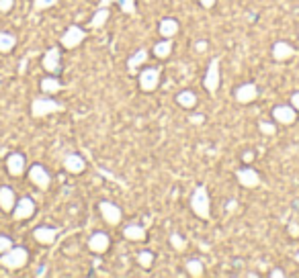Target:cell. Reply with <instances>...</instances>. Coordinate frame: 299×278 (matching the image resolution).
Returning <instances> with one entry per match:
<instances>
[{
  "instance_id": "1",
  "label": "cell",
  "mask_w": 299,
  "mask_h": 278,
  "mask_svg": "<svg viewBox=\"0 0 299 278\" xmlns=\"http://www.w3.org/2000/svg\"><path fill=\"white\" fill-rule=\"evenodd\" d=\"M189 205H191V211L199 219H203V221H209L211 219V199H209V190H207L205 184H199L193 190Z\"/></svg>"
},
{
  "instance_id": "2",
  "label": "cell",
  "mask_w": 299,
  "mask_h": 278,
  "mask_svg": "<svg viewBox=\"0 0 299 278\" xmlns=\"http://www.w3.org/2000/svg\"><path fill=\"white\" fill-rule=\"evenodd\" d=\"M66 107L60 102V100H55L53 96L50 94H45V96H39V98H33L31 102V115L33 117H48V115H53V113H64Z\"/></svg>"
},
{
  "instance_id": "3",
  "label": "cell",
  "mask_w": 299,
  "mask_h": 278,
  "mask_svg": "<svg viewBox=\"0 0 299 278\" xmlns=\"http://www.w3.org/2000/svg\"><path fill=\"white\" fill-rule=\"evenodd\" d=\"M29 262V252L23 246H13L8 252L0 254V266L6 270H21Z\"/></svg>"
},
{
  "instance_id": "4",
  "label": "cell",
  "mask_w": 299,
  "mask_h": 278,
  "mask_svg": "<svg viewBox=\"0 0 299 278\" xmlns=\"http://www.w3.org/2000/svg\"><path fill=\"white\" fill-rule=\"evenodd\" d=\"M222 86V72H220V57H211L209 66H207V72L203 78V88L209 92V94H215Z\"/></svg>"
},
{
  "instance_id": "5",
  "label": "cell",
  "mask_w": 299,
  "mask_h": 278,
  "mask_svg": "<svg viewBox=\"0 0 299 278\" xmlns=\"http://www.w3.org/2000/svg\"><path fill=\"white\" fill-rule=\"evenodd\" d=\"M86 39V31L80 25H70L60 37V45L64 49H76L82 45V41Z\"/></svg>"
},
{
  "instance_id": "6",
  "label": "cell",
  "mask_w": 299,
  "mask_h": 278,
  "mask_svg": "<svg viewBox=\"0 0 299 278\" xmlns=\"http://www.w3.org/2000/svg\"><path fill=\"white\" fill-rule=\"evenodd\" d=\"M160 72H162V70L154 68V66L144 68L142 72H137L140 74V78H137V82H140V90L142 92H154L158 88V84H160Z\"/></svg>"
},
{
  "instance_id": "7",
  "label": "cell",
  "mask_w": 299,
  "mask_h": 278,
  "mask_svg": "<svg viewBox=\"0 0 299 278\" xmlns=\"http://www.w3.org/2000/svg\"><path fill=\"white\" fill-rule=\"evenodd\" d=\"M41 66L45 72H50L53 76H57L62 72V49L60 47H50V49H45L43 57H41Z\"/></svg>"
},
{
  "instance_id": "8",
  "label": "cell",
  "mask_w": 299,
  "mask_h": 278,
  "mask_svg": "<svg viewBox=\"0 0 299 278\" xmlns=\"http://www.w3.org/2000/svg\"><path fill=\"white\" fill-rule=\"evenodd\" d=\"M99 211H100V217L113 227H117L121 221H123V211L119 205H115L111 201H100L99 203Z\"/></svg>"
},
{
  "instance_id": "9",
  "label": "cell",
  "mask_w": 299,
  "mask_h": 278,
  "mask_svg": "<svg viewBox=\"0 0 299 278\" xmlns=\"http://www.w3.org/2000/svg\"><path fill=\"white\" fill-rule=\"evenodd\" d=\"M27 174H29V180L35 184L39 190H48V188H50V184H51V174H50V170L45 168V166H41V164H33V166L27 170Z\"/></svg>"
},
{
  "instance_id": "10",
  "label": "cell",
  "mask_w": 299,
  "mask_h": 278,
  "mask_svg": "<svg viewBox=\"0 0 299 278\" xmlns=\"http://www.w3.org/2000/svg\"><path fill=\"white\" fill-rule=\"evenodd\" d=\"M10 215H13L15 221H27V219L35 215V201H33L31 196H21Z\"/></svg>"
},
{
  "instance_id": "11",
  "label": "cell",
  "mask_w": 299,
  "mask_h": 278,
  "mask_svg": "<svg viewBox=\"0 0 299 278\" xmlns=\"http://www.w3.org/2000/svg\"><path fill=\"white\" fill-rule=\"evenodd\" d=\"M273 121L277 125H283V127H289L297 121V111L291 107V104H277V107L273 109Z\"/></svg>"
},
{
  "instance_id": "12",
  "label": "cell",
  "mask_w": 299,
  "mask_h": 278,
  "mask_svg": "<svg viewBox=\"0 0 299 278\" xmlns=\"http://www.w3.org/2000/svg\"><path fill=\"white\" fill-rule=\"evenodd\" d=\"M236 178L240 182V186H244V188H256V186H260V174L252 168L250 164H244L242 168H238L236 170Z\"/></svg>"
},
{
  "instance_id": "13",
  "label": "cell",
  "mask_w": 299,
  "mask_h": 278,
  "mask_svg": "<svg viewBox=\"0 0 299 278\" xmlns=\"http://www.w3.org/2000/svg\"><path fill=\"white\" fill-rule=\"evenodd\" d=\"M6 172L13 178H21L27 172V158L21 152H10L6 156Z\"/></svg>"
},
{
  "instance_id": "14",
  "label": "cell",
  "mask_w": 299,
  "mask_h": 278,
  "mask_svg": "<svg viewBox=\"0 0 299 278\" xmlns=\"http://www.w3.org/2000/svg\"><path fill=\"white\" fill-rule=\"evenodd\" d=\"M234 98L240 104H250L258 98V86L254 82H244L234 90Z\"/></svg>"
},
{
  "instance_id": "15",
  "label": "cell",
  "mask_w": 299,
  "mask_h": 278,
  "mask_svg": "<svg viewBox=\"0 0 299 278\" xmlns=\"http://www.w3.org/2000/svg\"><path fill=\"white\" fill-rule=\"evenodd\" d=\"M271 55H273L274 62H289L297 55V51L289 41H277V43H273Z\"/></svg>"
},
{
  "instance_id": "16",
  "label": "cell",
  "mask_w": 299,
  "mask_h": 278,
  "mask_svg": "<svg viewBox=\"0 0 299 278\" xmlns=\"http://www.w3.org/2000/svg\"><path fill=\"white\" fill-rule=\"evenodd\" d=\"M109 248H111V237L105 231H95V233L88 237V250L97 254V256H102Z\"/></svg>"
},
{
  "instance_id": "17",
  "label": "cell",
  "mask_w": 299,
  "mask_h": 278,
  "mask_svg": "<svg viewBox=\"0 0 299 278\" xmlns=\"http://www.w3.org/2000/svg\"><path fill=\"white\" fill-rule=\"evenodd\" d=\"M57 233H60V229L57 227H50V225H39L33 229V239H35L37 243H41V246H51V243L55 241Z\"/></svg>"
},
{
  "instance_id": "18",
  "label": "cell",
  "mask_w": 299,
  "mask_h": 278,
  "mask_svg": "<svg viewBox=\"0 0 299 278\" xmlns=\"http://www.w3.org/2000/svg\"><path fill=\"white\" fill-rule=\"evenodd\" d=\"M64 170L68 174H74V176H78V174H82L86 170V162L84 158L80 154H66L64 158Z\"/></svg>"
},
{
  "instance_id": "19",
  "label": "cell",
  "mask_w": 299,
  "mask_h": 278,
  "mask_svg": "<svg viewBox=\"0 0 299 278\" xmlns=\"http://www.w3.org/2000/svg\"><path fill=\"white\" fill-rule=\"evenodd\" d=\"M39 88L43 90V94H50V96H55V94H60V92L64 90V84H62V80L50 74V76H45L41 78V82H39Z\"/></svg>"
},
{
  "instance_id": "20",
  "label": "cell",
  "mask_w": 299,
  "mask_h": 278,
  "mask_svg": "<svg viewBox=\"0 0 299 278\" xmlns=\"http://www.w3.org/2000/svg\"><path fill=\"white\" fill-rule=\"evenodd\" d=\"M17 205V194L10 186H0V211L2 213H13V208Z\"/></svg>"
},
{
  "instance_id": "21",
  "label": "cell",
  "mask_w": 299,
  "mask_h": 278,
  "mask_svg": "<svg viewBox=\"0 0 299 278\" xmlns=\"http://www.w3.org/2000/svg\"><path fill=\"white\" fill-rule=\"evenodd\" d=\"M178 29H180L178 21H176V19H172V17L162 19V21H160V25H158V33L162 35L164 39H172V37H174V35L178 33Z\"/></svg>"
},
{
  "instance_id": "22",
  "label": "cell",
  "mask_w": 299,
  "mask_h": 278,
  "mask_svg": "<svg viewBox=\"0 0 299 278\" xmlns=\"http://www.w3.org/2000/svg\"><path fill=\"white\" fill-rule=\"evenodd\" d=\"M174 102L178 104L180 109L191 111V109H195V104H197V94H195L193 90H180L178 94L174 96Z\"/></svg>"
},
{
  "instance_id": "23",
  "label": "cell",
  "mask_w": 299,
  "mask_h": 278,
  "mask_svg": "<svg viewBox=\"0 0 299 278\" xmlns=\"http://www.w3.org/2000/svg\"><path fill=\"white\" fill-rule=\"evenodd\" d=\"M109 17H111V10H109L107 6H99V8H97V13H95L93 17H90L88 27H90V29H100V27L109 21Z\"/></svg>"
},
{
  "instance_id": "24",
  "label": "cell",
  "mask_w": 299,
  "mask_h": 278,
  "mask_svg": "<svg viewBox=\"0 0 299 278\" xmlns=\"http://www.w3.org/2000/svg\"><path fill=\"white\" fill-rule=\"evenodd\" d=\"M123 237L127 239V241H144L146 239V229L142 225H127V227H123Z\"/></svg>"
},
{
  "instance_id": "25",
  "label": "cell",
  "mask_w": 299,
  "mask_h": 278,
  "mask_svg": "<svg viewBox=\"0 0 299 278\" xmlns=\"http://www.w3.org/2000/svg\"><path fill=\"white\" fill-rule=\"evenodd\" d=\"M172 47H174V43H172V39H164V37H162V41H158V43L154 45L152 53L158 57V60H166V57L172 53Z\"/></svg>"
},
{
  "instance_id": "26",
  "label": "cell",
  "mask_w": 299,
  "mask_h": 278,
  "mask_svg": "<svg viewBox=\"0 0 299 278\" xmlns=\"http://www.w3.org/2000/svg\"><path fill=\"white\" fill-rule=\"evenodd\" d=\"M148 57H150V51L148 49H140V51H135L129 60H127V70L133 74V72H137V68H140L142 64H146L148 62Z\"/></svg>"
},
{
  "instance_id": "27",
  "label": "cell",
  "mask_w": 299,
  "mask_h": 278,
  "mask_svg": "<svg viewBox=\"0 0 299 278\" xmlns=\"http://www.w3.org/2000/svg\"><path fill=\"white\" fill-rule=\"evenodd\" d=\"M17 47V37L13 33L0 31V53H10Z\"/></svg>"
},
{
  "instance_id": "28",
  "label": "cell",
  "mask_w": 299,
  "mask_h": 278,
  "mask_svg": "<svg viewBox=\"0 0 299 278\" xmlns=\"http://www.w3.org/2000/svg\"><path fill=\"white\" fill-rule=\"evenodd\" d=\"M185 270H187V274H189V276H193V278H201V276H203V272H205V266H203V262H201V260H197V258H191V260H187V262H185Z\"/></svg>"
},
{
  "instance_id": "29",
  "label": "cell",
  "mask_w": 299,
  "mask_h": 278,
  "mask_svg": "<svg viewBox=\"0 0 299 278\" xmlns=\"http://www.w3.org/2000/svg\"><path fill=\"white\" fill-rule=\"evenodd\" d=\"M111 2H119L125 15H135V0H100L99 6H109Z\"/></svg>"
},
{
  "instance_id": "30",
  "label": "cell",
  "mask_w": 299,
  "mask_h": 278,
  "mask_svg": "<svg viewBox=\"0 0 299 278\" xmlns=\"http://www.w3.org/2000/svg\"><path fill=\"white\" fill-rule=\"evenodd\" d=\"M156 256H154V252H150V250H142L140 254H137V264L142 266V268H152V264H154Z\"/></svg>"
},
{
  "instance_id": "31",
  "label": "cell",
  "mask_w": 299,
  "mask_h": 278,
  "mask_svg": "<svg viewBox=\"0 0 299 278\" xmlns=\"http://www.w3.org/2000/svg\"><path fill=\"white\" fill-rule=\"evenodd\" d=\"M277 123L274 121H264V119H260L258 121V131L264 135V137H273L274 133H277Z\"/></svg>"
},
{
  "instance_id": "32",
  "label": "cell",
  "mask_w": 299,
  "mask_h": 278,
  "mask_svg": "<svg viewBox=\"0 0 299 278\" xmlns=\"http://www.w3.org/2000/svg\"><path fill=\"white\" fill-rule=\"evenodd\" d=\"M170 246L174 248L176 252H185L187 250V239L174 231V233H170Z\"/></svg>"
},
{
  "instance_id": "33",
  "label": "cell",
  "mask_w": 299,
  "mask_h": 278,
  "mask_svg": "<svg viewBox=\"0 0 299 278\" xmlns=\"http://www.w3.org/2000/svg\"><path fill=\"white\" fill-rule=\"evenodd\" d=\"M57 2H60V0H33V10H35V13H41V10L57 6Z\"/></svg>"
},
{
  "instance_id": "34",
  "label": "cell",
  "mask_w": 299,
  "mask_h": 278,
  "mask_svg": "<svg viewBox=\"0 0 299 278\" xmlns=\"http://www.w3.org/2000/svg\"><path fill=\"white\" fill-rule=\"evenodd\" d=\"M15 243H13V239H10L8 235H4V233H0V254H4V252H8L10 248H13Z\"/></svg>"
},
{
  "instance_id": "35",
  "label": "cell",
  "mask_w": 299,
  "mask_h": 278,
  "mask_svg": "<svg viewBox=\"0 0 299 278\" xmlns=\"http://www.w3.org/2000/svg\"><path fill=\"white\" fill-rule=\"evenodd\" d=\"M15 6V0H0V15H8Z\"/></svg>"
},
{
  "instance_id": "36",
  "label": "cell",
  "mask_w": 299,
  "mask_h": 278,
  "mask_svg": "<svg viewBox=\"0 0 299 278\" xmlns=\"http://www.w3.org/2000/svg\"><path fill=\"white\" fill-rule=\"evenodd\" d=\"M287 233H289L291 237H299V223L291 221L289 225H287Z\"/></svg>"
},
{
  "instance_id": "37",
  "label": "cell",
  "mask_w": 299,
  "mask_h": 278,
  "mask_svg": "<svg viewBox=\"0 0 299 278\" xmlns=\"http://www.w3.org/2000/svg\"><path fill=\"white\" fill-rule=\"evenodd\" d=\"M207 47H209V43H207L205 39H199L197 43H195V51H199V53L207 51Z\"/></svg>"
},
{
  "instance_id": "38",
  "label": "cell",
  "mask_w": 299,
  "mask_h": 278,
  "mask_svg": "<svg viewBox=\"0 0 299 278\" xmlns=\"http://www.w3.org/2000/svg\"><path fill=\"white\" fill-rule=\"evenodd\" d=\"M242 162H244V164H252V162H254V152H252V149L244 152L242 154Z\"/></svg>"
},
{
  "instance_id": "39",
  "label": "cell",
  "mask_w": 299,
  "mask_h": 278,
  "mask_svg": "<svg viewBox=\"0 0 299 278\" xmlns=\"http://www.w3.org/2000/svg\"><path fill=\"white\" fill-rule=\"evenodd\" d=\"M289 104H291V107L299 113V90L297 92H293V94H291V100H289Z\"/></svg>"
},
{
  "instance_id": "40",
  "label": "cell",
  "mask_w": 299,
  "mask_h": 278,
  "mask_svg": "<svg viewBox=\"0 0 299 278\" xmlns=\"http://www.w3.org/2000/svg\"><path fill=\"white\" fill-rule=\"evenodd\" d=\"M189 121H191L193 125H203V121H205V115H191Z\"/></svg>"
},
{
  "instance_id": "41",
  "label": "cell",
  "mask_w": 299,
  "mask_h": 278,
  "mask_svg": "<svg viewBox=\"0 0 299 278\" xmlns=\"http://www.w3.org/2000/svg\"><path fill=\"white\" fill-rule=\"evenodd\" d=\"M215 2H217V0H199V4H201L203 8H213Z\"/></svg>"
},
{
  "instance_id": "42",
  "label": "cell",
  "mask_w": 299,
  "mask_h": 278,
  "mask_svg": "<svg viewBox=\"0 0 299 278\" xmlns=\"http://www.w3.org/2000/svg\"><path fill=\"white\" fill-rule=\"evenodd\" d=\"M271 278H283L285 276V272L281 270V268H274V270H271V274H269Z\"/></svg>"
},
{
  "instance_id": "43",
  "label": "cell",
  "mask_w": 299,
  "mask_h": 278,
  "mask_svg": "<svg viewBox=\"0 0 299 278\" xmlns=\"http://www.w3.org/2000/svg\"><path fill=\"white\" fill-rule=\"evenodd\" d=\"M227 211H234V208H236V201H227Z\"/></svg>"
},
{
  "instance_id": "44",
  "label": "cell",
  "mask_w": 299,
  "mask_h": 278,
  "mask_svg": "<svg viewBox=\"0 0 299 278\" xmlns=\"http://www.w3.org/2000/svg\"><path fill=\"white\" fill-rule=\"evenodd\" d=\"M45 268H48V266H41V268L37 270V274H35V276H45V272H48V270H45Z\"/></svg>"
},
{
  "instance_id": "45",
  "label": "cell",
  "mask_w": 299,
  "mask_h": 278,
  "mask_svg": "<svg viewBox=\"0 0 299 278\" xmlns=\"http://www.w3.org/2000/svg\"><path fill=\"white\" fill-rule=\"evenodd\" d=\"M293 258H295V262H297V264H299V252H297V254H295V256H293Z\"/></svg>"
}]
</instances>
